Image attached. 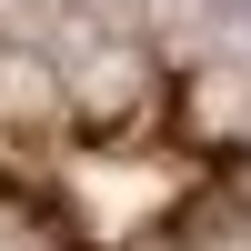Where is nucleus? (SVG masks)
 Masks as SVG:
<instances>
[{
	"mask_svg": "<svg viewBox=\"0 0 251 251\" xmlns=\"http://www.w3.org/2000/svg\"><path fill=\"white\" fill-rule=\"evenodd\" d=\"M231 20H251V0H231Z\"/></svg>",
	"mask_w": 251,
	"mask_h": 251,
	"instance_id": "nucleus-1",
	"label": "nucleus"
}]
</instances>
